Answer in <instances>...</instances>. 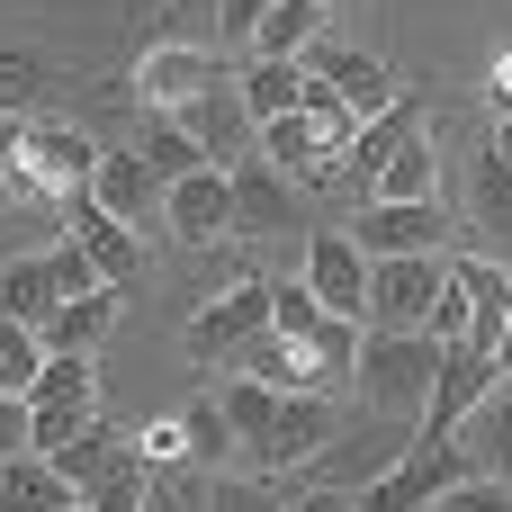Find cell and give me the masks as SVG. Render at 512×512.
I'll use <instances>...</instances> for the list:
<instances>
[{
	"instance_id": "obj_16",
	"label": "cell",
	"mask_w": 512,
	"mask_h": 512,
	"mask_svg": "<svg viewBox=\"0 0 512 512\" xmlns=\"http://www.w3.org/2000/svg\"><path fill=\"white\" fill-rule=\"evenodd\" d=\"M360 261H405V252H441V198L432 207H360L351 225Z\"/></svg>"
},
{
	"instance_id": "obj_36",
	"label": "cell",
	"mask_w": 512,
	"mask_h": 512,
	"mask_svg": "<svg viewBox=\"0 0 512 512\" xmlns=\"http://www.w3.org/2000/svg\"><path fill=\"white\" fill-rule=\"evenodd\" d=\"M45 270H54V288H63V297H99V270H90L72 243H54V252H45Z\"/></svg>"
},
{
	"instance_id": "obj_38",
	"label": "cell",
	"mask_w": 512,
	"mask_h": 512,
	"mask_svg": "<svg viewBox=\"0 0 512 512\" xmlns=\"http://www.w3.org/2000/svg\"><path fill=\"white\" fill-rule=\"evenodd\" d=\"M261 9H270V0H225V45H252V27H261Z\"/></svg>"
},
{
	"instance_id": "obj_11",
	"label": "cell",
	"mask_w": 512,
	"mask_h": 512,
	"mask_svg": "<svg viewBox=\"0 0 512 512\" xmlns=\"http://www.w3.org/2000/svg\"><path fill=\"white\" fill-rule=\"evenodd\" d=\"M495 378H504V369H495L486 351H468V342H459V351H441V378H432V405H423V432H414V441H450V432L486 405V387H495Z\"/></svg>"
},
{
	"instance_id": "obj_33",
	"label": "cell",
	"mask_w": 512,
	"mask_h": 512,
	"mask_svg": "<svg viewBox=\"0 0 512 512\" xmlns=\"http://www.w3.org/2000/svg\"><path fill=\"white\" fill-rule=\"evenodd\" d=\"M144 486H153V468L135 459V468H117L108 486H90V495H81V512H144Z\"/></svg>"
},
{
	"instance_id": "obj_20",
	"label": "cell",
	"mask_w": 512,
	"mask_h": 512,
	"mask_svg": "<svg viewBox=\"0 0 512 512\" xmlns=\"http://www.w3.org/2000/svg\"><path fill=\"white\" fill-rule=\"evenodd\" d=\"M450 441L468 450V468H477V477L512 486V378H495V387H486V405H477Z\"/></svg>"
},
{
	"instance_id": "obj_19",
	"label": "cell",
	"mask_w": 512,
	"mask_h": 512,
	"mask_svg": "<svg viewBox=\"0 0 512 512\" xmlns=\"http://www.w3.org/2000/svg\"><path fill=\"white\" fill-rule=\"evenodd\" d=\"M324 18H333L324 0H270L243 54H252V63H306V54L324 45Z\"/></svg>"
},
{
	"instance_id": "obj_43",
	"label": "cell",
	"mask_w": 512,
	"mask_h": 512,
	"mask_svg": "<svg viewBox=\"0 0 512 512\" xmlns=\"http://www.w3.org/2000/svg\"><path fill=\"white\" fill-rule=\"evenodd\" d=\"M495 162H504V171H512V117H504V135H495Z\"/></svg>"
},
{
	"instance_id": "obj_7",
	"label": "cell",
	"mask_w": 512,
	"mask_h": 512,
	"mask_svg": "<svg viewBox=\"0 0 512 512\" xmlns=\"http://www.w3.org/2000/svg\"><path fill=\"white\" fill-rule=\"evenodd\" d=\"M27 414H36V459H45V450H63L72 432H90V423H99V369H90V360H45V378H36Z\"/></svg>"
},
{
	"instance_id": "obj_14",
	"label": "cell",
	"mask_w": 512,
	"mask_h": 512,
	"mask_svg": "<svg viewBox=\"0 0 512 512\" xmlns=\"http://www.w3.org/2000/svg\"><path fill=\"white\" fill-rule=\"evenodd\" d=\"M171 117H180V135H189V144H198V153H207L216 171H225V162H243V153H252V135H261V126L243 117L234 81H216L207 99H189V108H171Z\"/></svg>"
},
{
	"instance_id": "obj_8",
	"label": "cell",
	"mask_w": 512,
	"mask_h": 512,
	"mask_svg": "<svg viewBox=\"0 0 512 512\" xmlns=\"http://www.w3.org/2000/svg\"><path fill=\"white\" fill-rule=\"evenodd\" d=\"M306 297H315L333 324H360V333H369V261L351 252V234H315V243H306Z\"/></svg>"
},
{
	"instance_id": "obj_32",
	"label": "cell",
	"mask_w": 512,
	"mask_h": 512,
	"mask_svg": "<svg viewBox=\"0 0 512 512\" xmlns=\"http://www.w3.org/2000/svg\"><path fill=\"white\" fill-rule=\"evenodd\" d=\"M36 378H45V342L27 324H0V396H36Z\"/></svg>"
},
{
	"instance_id": "obj_28",
	"label": "cell",
	"mask_w": 512,
	"mask_h": 512,
	"mask_svg": "<svg viewBox=\"0 0 512 512\" xmlns=\"http://www.w3.org/2000/svg\"><path fill=\"white\" fill-rule=\"evenodd\" d=\"M234 99H243L252 126H270V117H288V108L306 99V63H252V72L234 81Z\"/></svg>"
},
{
	"instance_id": "obj_12",
	"label": "cell",
	"mask_w": 512,
	"mask_h": 512,
	"mask_svg": "<svg viewBox=\"0 0 512 512\" xmlns=\"http://www.w3.org/2000/svg\"><path fill=\"white\" fill-rule=\"evenodd\" d=\"M450 279L468 297V351L495 360V342H504V324H512V270L486 261V252H450Z\"/></svg>"
},
{
	"instance_id": "obj_3",
	"label": "cell",
	"mask_w": 512,
	"mask_h": 512,
	"mask_svg": "<svg viewBox=\"0 0 512 512\" xmlns=\"http://www.w3.org/2000/svg\"><path fill=\"white\" fill-rule=\"evenodd\" d=\"M459 477H477L459 441H414V450H405L387 477H369L351 504H360V512H432L450 486H459Z\"/></svg>"
},
{
	"instance_id": "obj_29",
	"label": "cell",
	"mask_w": 512,
	"mask_h": 512,
	"mask_svg": "<svg viewBox=\"0 0 512 512\" xmlns=\"http://www.w3.org/2000/svg\"><path fill=\"white\" fill-rule=\"evenodd\" d=\"M135 153H144V171H153L162 189H171V180H189V171H207V153L180 135V117H171V108H144V144H135Z\"/></svg>"
},
{
	"instance_id": "obj_35",
	"label": "cell",
	"mask_w": 512,
	"mask_h": 512,
	"mask_svg": "<svg viewBox=\"0 0 512 512\" xmlns=\"http://www.w3.org/2000/svg\"><path fill=\"white\" fill-rule=\"evenodd\" d=\"M27 450H36V414H27V396H0V468Z\"/></svg>"
},
{
	"instance_id": "obj_13",
	"label": "cell",
	"mask_w": 512,
	"mask_h": 512,
	"mask_svg": "<svg viewBox=\"0 0 512 512\" xmlns=\"http://www.w3.org/2000/svg\"><path fill=\"white\" fill-rule=\"evenodd\" d=\"M306 72L315 81H333V99L351 108V117H378V108H396L405 90H396V72L378 63V54H351V45H315L306 54Z\"/></svg>"
},
{
	"instance_id": "obj_10",
	"label": "cell",
	"mask_w": 512,
	"mask_h": 512,
	"mask_svg": "<svg viewBox=\"0 0 512 512\" xmlns=\"http://www.w3.org/2000/svg\"><path fill=\"white\" fill-rule=\"evenodd\" d=\"M252 333H270V279H243V288H225V297H207L189 315V351L198 360H234Z\"/></svg>"
},
{
	"instance_id": "obj_31",
	"label": "cell",
	"mask_w": 512,
	"mask_h": 512,
	"mask_svg": "<svg viewBox=\"0 0 512 512\" xmlns=\"http://www.w3.org/2000/svg\"><path fill=\"white\" fill-rule=\"evenodd\" d=\"M216 405H225V423H234V441H243V450H261V432H270V414H279V396H270V387H252V378H225V396H216Z\"/></svg>"
},
{
	"instance_id": "obj_1",
	"label": "cell",
	"mask_w": 512,
	"mask_h": 512,
	"mask_svg": "<svg viewBox=\"0 0 512 512\" xmlns=\"http://www.w3.org/2000/svg\"><path fill=\"white\" fill-rule=\"evenodd\" d=\"M432 378H441V342H432V333H360L351 387H360V405H369V414L423 423V405H432Z\"/></svg>"
},
{
	"instance_id": "obj_17",
	"label": "cell",
	"mask_w": 512,
	"mask_h": 512,
	"mask_svg": "<svg viewBox=\"0 0 512 512\" xmlns=\"http://www.w3.org/2000/svg\"><path fill=\"white\" fill-rule=\"evenodd\" d=\"M405 135H423L414 99H396V108L360 117V126H351V144H342V171H333V189H360V207H369V180H378V162H387V153H396Z\"/></svg>"
},
{
	"instance_id": "obj_6",
	"label": "cell",
	"mask_w": 512,
	"mask_h": 512,
	"mask_svg": "<svg viewBox=\"0 0 512 512\" xmlns=\"http://www.w3.org/2000/svg\"><path fill=\"white\" fill-rule=\"evenodd\" d=\"M63 225H72L63 243L99 270V288H135V279H144V243H135V225H117L90 189H72V198H63Z\"/></svg>"
},
{
	"instance_id": "obj_24",
	"label": "cell",
	"mask_w": 512,
	"mask_h": 512,
	"mask_svg": "<svg viewBox=\"0 0 512 512\" xmlns=\"http://www.w3.org/2000/svg\"><path fill=\"white\" fill-rule=\"evenodd\" d=\"M90 198H99L117 225H144V216L162 207V180L144 171V153H99V171H90Z\"/></svg>"
},
{
	"instance_id": "obj_23",
	"label": "cell",
	"mask_w": 512,
	"mask_h": 512,
	"mask_svg": "<svg viewBox=\"0 0 512 512\" xmlns=\"http://www.w3.org/2000/svg\"><path fill=\"white\" fill-rule=\"evenodd\" d=\"M45 468H54L72 495H90V486H108L117 468H135V441H117L108 423H90V432H72L63 450H45Z\"/></svg>"
},
{
	"instance_id": "obj_5",
	"label": "cell",
	"mask_w": 512,
	"mask_h": 512,
	"mask_svg": "<svg viewBox=\"0 0 512 512\" xmlns=\"http://www.w3.org/2000/svg\"><path fill=\"white\" fill-rule=\"evenodd\" d=\"M90 171H99V144L81 126H27V153L9 171V189L18 198H72V189H90Z\"/></svg>"
},
{
	"instance_id": "obj_26",
	"label": "cell",
	"mask_w": 512,
	"mask_h": 512,
	"mask_svg": "<svg viewBox=\"0 0 512 512\" xmlns=\"http://www.w3.org/2000/svg\"><path fill=\"white\" fill-rule=\"evenodd\" d=\"M63 306V288H54V270H45V252H18V261H0V324H27V333H45V315Z\"/></svg>"
},
{
	"instance_id": "obj_37",
	"label": "cell",
	"mask_w": 512,
	"mask_h": 512,
	"mask_svg": "<svg viewBox=\"0 0 512 512\" xmlns=\"http://www.w3.org/2000/svg\"><path fill=\"white\" fill-rule=\"evenodd\" d=\"M18 153H27V117L0 108V189H9V171H18Z\"/></svg>"
},
{
	"instance_id": "obj_21",
	"label": "cell",
	"mask_w": 512,
	"mask_h": 512,
	"mask_svg": "<svg viewBox=\"0 0 512 512\" xmlns=\"http://www.w3.org/2000/svg\"><path fill=\"white\" fill-rule=\"evenodd\" d=\"M117 333V288H99V297H63L54 315H45V360H90L99 342Z\"/></svg>"
},
{
	"instance_id": "obj_41",
	"label": "cell",
	"mask_w": 512,
	"mask_h": 512,
	"mask_svg": "<svg viewBox=\"0 0 512 512\" xmlns=\"http://www.w3.org/2000/svg\"><path fill=\"white\" fill-rule=\"evenodd\" d=\"M297 512H360L351 495H315V504H297Z\"/></svg>"
},
{
	"instance_id": "obj_9",
	"label": "cell",
	"mask_w": 512,
	"mask_h": 512,
	"mask_svg": "<svg viewBox=\"0 0 512 512\" xmlns=\"http://www.w3.org/2000/svg\"><path fill=\"white\" fill-rule=\"evenodd\" d=\"M216 81H234L207 45H144V63H135V99L144 108H189V99H207Z\"/></svg>"
},
{
	"instance_id": "obj_39",
	"label": "cell",
	"mask_w": 512,
	"mask_h": 512,
	"mask_svg": "<svg viewBox=\"0 0 512 512\" xmlns=\"http://www.w3.org/2000/svg\"><path fill=\"white\" fill-rule=\"evenodd\" d=\"M495 117H512V54L495 63Z\"/></svg>"
},
{
	"instance_id": "obj_34",
	"label": "cell",
	"mask_w": 512,
	"mask_h": 512,
	"mask_svg": "<svg viewBox=\"0 0 512 512\" xmlns=\"http://www.w3.org/2000/svg\"><path fill=\"white\" fill-rule=\"evenodd\" d=\"M432 512H512V486H495V477H459Z\"/></svg>"
},
{
	"instance_id": "obj_45",
	"label": "cell",
	"mask_w": 512,
	"mask_h": 512,
	"mask_svg": "<svg viewBox=\"0 0 512 512\" xmlns=\"http://www.w3.org/2000/svg\"><path fill=\"white\" fill-rule=\"evenodd\" d=\"M324 9H333V0H324Z\"/></svg>"
},
{
	"instance_id": "obj_40",
	"label": "cell",
	"mask_w": 512,
	"mask_h": 512,
	"mask_svg": "<svg viewBox=\"0 0 512 512\" xmlns=\"http://www.w3.org/2000/svg\"><path fill=\"white\" fill-rule=\"evenodd\" d=\"M27 90V63H0V99H18Z\"/></svg>"
},
{
	"instance_id": "obj_4",
	"label": "cell",
	"mask_w": 512,
	"mask_h": 512,
	"mask_svg": "<svg viewBox=\"0 0 512 512\" xmlns=\"http://www.w3.org/2000/svg\"><path fill=\"white\" fill-rule=\"evenodd\" d=\"M450 288V252H405V261H369V333H423L432 297Z\"/></svg>"
},
{
	"instance_id": "obj_15",
	"label": "cell",
	"mask_w": 512,
	"mask_h": 512,
	"mask_svg": "<svg viewBox=\"0 0 512 512\" xmlns=\"http://www.w3.org/2000/svg\"><path fill=\"white\" fill-rule=\"evenodd\" d=\"M162 225H180L189 243H225L234 234V180L207 162V171H189V180H171L162 189Z\"/></svg>"
},
{
	"instance_id": "obj_27",
	"label": "cell",
	"mask_w": 512,
	"mask_h": 512,
	"mask_svg": "<svg viewBox=\"0 0 512 512\" xmlns=\"http://www.w3.org/2000/svg\"><path fill=\"white\" fill-rule=\"evenodd\" d=\"M468 225H477V234L495 243L486 261H504V270H512V171L495 162V153L477 162V189H468Z\"/></svg>"
},
{
	"instance_id": "obj_42",
	"label": "cell",
	"mask_w": 512,
	"mask_h": 512,
	"mask_svg": "<svg viewBox=\"0 0 512 512\" xmlns=\"http://www.w3.org/2000/svg\"><path fill=\"white\" fill-rule=\"evenodd\" d=\"M495 369H504V378H512V324H504V342H495Z\"/></svg>"
},
{
	"instance_id": "obj_44",
	"label": "cell",
	"mask_w": 512,
	"mask_h": 512,
	"mask_svg": "<svg viewBox=\"0 0 512 512\" xmlns=\"http://www.w3.org/2000/svg\"><path fill=\"white\" fill-rule=\"evenodd\" d=\"M63 512H81V504H63Z\"/></svg>"
},
{
	"instance_id": "obj_30",
	"label": "cell",
	"mask_w": 512,
	"mask_h": 512,
	"mask_svg": "<svg viewBox=\"0 0 512 512\" xmlns=\"http://www.w3.org/2000/svg\"><path fill=\"white\" fill-rule=\"evenodd\" d=\"M180 450H189V459H207V468H225V459L243 450L216 396H189V405H180Z\"/></svg>"
},
{
	"instance_id": "obj_25",
	"label": "cell",
	"mask_w": 512,
	"mask_h": 512,
	"mask_svg": "<svg viewBox=\"0 0 512 512\" xmlns=\"http://www.w3.org/2000/svg\"><path fill=\"white\" fill-rule=\"evenodd\" d=\"M225 180H234V234H279V225H288V180H279L261 153L225 162Z\"/></svg>"
},
{
	"instance_id": "obj_2",
	"label": "cell",
	"mask_w": 512,
	"mask_h": 512,
	"mask_svg": "<svg viewBox=\"0 0 512 512\" xmlns=\"http://www.w3.org/2000/svg\"><path fill=\"white\" fill-rule=\"evenodd\" d=\"M270 333L297 351V369H306V396H342V387H351L360 324H333V315L306 297V279H297V288H270Z\"/></svg>"
},
{
	"instance_id": "obj_22",
	"label": "cell",
	"mask_w": 512,
	"mask_h": 512,
	"mask_svg": "<svg viewBox=\"0 0 512 512\" xmlns=\"http://www.w3.org/2000/svg\"><path fill=\"white\" fill-rule=\"evenodd\" d=\"M441 198V162H432V135H405L387 162H378V180H369V207H432Z\"/></svg>"
},
{
	"instance_id": "obj_18",
	"label": "cell",
	"mask_w": 512,
	"mask_h": 512,
	"mask_svg": "<svg viewBox=\"0 0 512 512\" xmlns=\"http://www.w3.org/2000/svg\"><path fill=\"white\" fill-rule=\"evenodd\" d=\"M333 441V396H279V414H270V432H261V468H306L315 450Z\"/></svg>"
}]
</instances>
